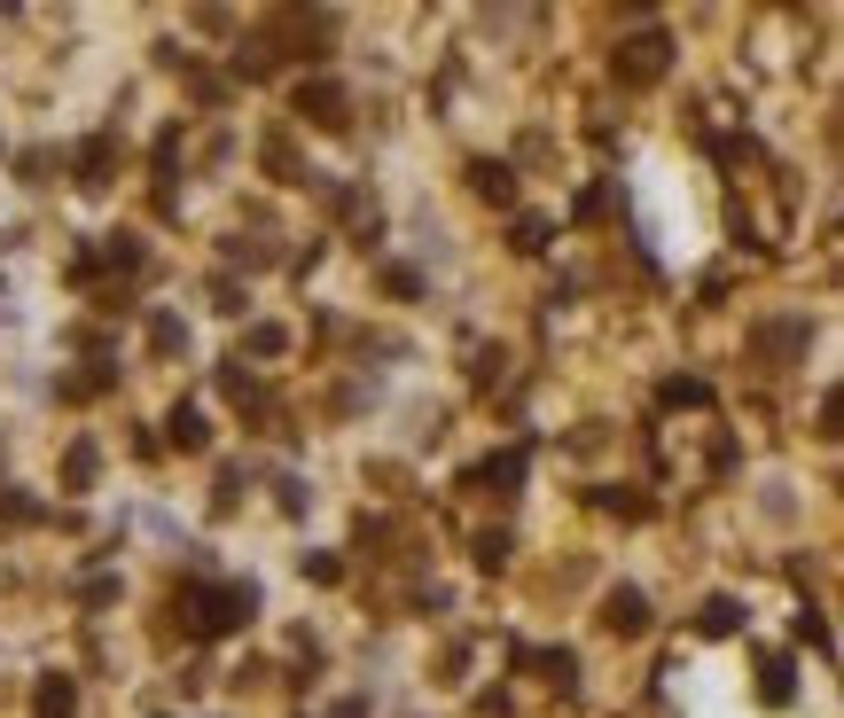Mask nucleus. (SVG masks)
<instances>
[{
	"label": "nucleus",
	"mask_w": 844,
	"mask_h": 718,
	"mask_svg": "<svg viewBox=\"0 0 844 718\" xmlns=\"http://www.w3.org/2000/svg\"><path fill=\"white\" fill-rule=\"evenodd\" d=\"M603 624H610L618 641H634V633H649V601H641L634 586H618V594L603 601Z\"/></svg>",
	"instance_id": "3"
},
{
	"label": "nucleus",
	"mask_w": 844,
	"mask_h": 718,
	"mask_svg": "<svg viewBox=\"0 0 844 718\" xmlns=\"http://www.w3.org/2000/svg\"><path fill=\"white\" fill-rule=\"evenodd\" d=\"M0 515H9V523H32V515H40V508H32V500H24V492H0Z\"/></svg>",
	"instance_id": "18"
},
{
	"label": "nucleus",
	"mask_w": 844,
	"mask_h": 718,
	"mask_svg": "<svg viewBox=\"0 0 844 718\" xmlns=\"http://www.w3.org/2000/svg\"><path fill=\"white\" fill-rule=\"evenodd\" d=\"M95 485V445H71V492Z\"/></svg>",
	"instance_id": "13"
},
{
	"label": "nucleus",
	"mask_w": 844,
	"mask_h": 718,
	"mask_svg": "<svg viewBox=\"0 0 844 718\" xmlns=\"http://www.w3.org/2000/svg\"><path fill=\"white\" fill-rule=\"evenodd\" d=\"M735 624H743V609H735L727 594H712V601H704V617H696V633H712V641H719V633H735Z\"/></svg>",
	"instance_id": "8"
},
{
	"label": "nucleus",
	"mask_w": 844,
	"mask_h": 718,
	"mask_svg": "<svg viewBox=\"0 0 844 718\" xmlns=\"http://www.w3.org/2000/svg\"><path fill=\"white\" fill-rule=\"evenodd\" d=\"M469 188H477L485 204H517V172H509V164H469Z\"/></svg>",
	"instance_id": "5"
},
{
	"label": "nucleus",
	"mask_w": 844,
	"mask_h": 718,
	"mask_svg": "<svg viewBox=\"0 0 844 718\" xmlns=\"http://www.w3.org/2000/svg\"><path fill=\"white\" fill-rule=\"evenodd\" d=\"M664 406H712V383H696V376H672V383H664Z\"/></svg>",
	"instance_id": "10"
},
{
	"label": "nucleus",
	"mask_w": 844,
	"mask_h": 718,
	"mask_svg": "<svg viewBox=\"0 0 844 718\" xmlns=\"http://www.w3.org/2000/svg\"><path fill=\"white\" fill-rule=\"evenodd\" d=\"M517 477H524V454H500V461L477 469V485H517Z\"/></svg>",
	"instance_id": "12"
},
{
	"label": "nucleus",
	"mask_w": 844,
	"mask_h": 718,
	"mask_svg": "<svg viewBox=\"0 0 844 718\" xmlns=\"http://www.w3.org/2000/svg\"><path fill=\"white\" fill-rule=\"evenodd\" d=\"M102 172H110V141H87V149H78V180L102 188Z\"/></svg>",
	"instance_id": "11"
},
{
	"label": "nucleus",
	"mask_w": 844,
	"mask_h": 718,
	"mask_svg": "<svg viewBox=\"0 0 844 718\" xmlns=\"http://www.w3.org/2000/svg\"><path fill=\"white\" fill-rule=\"evenodd\" d=\"M758 695H767V703H790V656H767V664H758Z\"/></svg>",
	"instance_id": "9"
},
{
	"label": "nucleus",
	"mask_w": 844,
	"mask_h": 718,
	"mask_svg": "<svg viewBox=\"0 0 844 718\" xmlns=\"http://www.w3.org/2000/svg\"><path fill=\"white\" fill-rule=\"evenodd\" d=\"M32 710H40V718H78V687H71V679L55 672V679L40 687V703H32Z\"/></svg>",
	"instance_id": "6"
},
{
	"label": "nucleus",
	"mask_w": 844,
	"mask_h": 718,
	"mask_svg": "<svg viewBox=\"0 0 844 718\" xmlns=\"http://www.w3.org/2000/svg\"><path fill=\"white\" fill-rule=\"evenodd\" d=\"M219 391H227V399H259V376H242V368H227V376H219Z\"/></svg>",
	"instance_id": "15"
},
{
	"label": "nucleus",
	"mask_w": 844,
	"mask_h": 718,
	"mask_svg": "<svg viewBox=\"0 0 844 718\" xmlns=\"http://www.w3.org/2000/svg\"><path fill=\"white\" fill-rule=\"evenodd\" d=\"M149 344H156V351H181L188 336H181V320H156V328H149Z\"/></svg>",
	"instance_id": "17"
},
{
	"label": "nucleus",
	"mask_w": 844,
	"mask_h": 718,
	"mask_svg": "<svg viewBox=\"0 0 844 718\" xmlns=\"http://www.w3.org/2000/svg\"><path fill=\"white\" fill-rule=\"evenodd\" d=\"M540 672H548L555 687H571V679H578V656H571V649H555V656H540Z\"/></svg>",
	"instance_id": "14"
},
{
	"label": "nucleus",
	"mask_w": 844,
	"mask_h": 718,
	"mask_svg": "<svg viewBox=\"0 0 844 718\" xmlns=\"http://www.w3.org/2000/svg\"><path fill=\"white\" fill-rule=\"evenodd\" d=\"M517 250H548V219H517Z\"/></svg>",
	"instance_id": "16"
},
{
	"label": "nucleus",
	"mask_w": 844,
	"mask_h": 718,
	"mask_svg": "<svg viewBox=\"0 0 844 718\" xmlns=\"http://www.w3.org/2000/svg\"><path fill=\"white\" fill-rule=\"evenodd\" d=\"M181 617L196 624V633L204 641H219V633H235V624H250V617H259V586H250V578H227V586H212L204 570L181 586Z\"/></svg>",
	"instance_id": "1"
},
{
	"label": "nucleus",
	"mask_w": 844,
	"mask_h": 718,
	"mask_svg": "<svg viewBox=\"0 0 844 718\" xmlns=\"http://www.w3.org/2000/svg\"><path fill=\"white\" fill-rule=\"evenodd\" d=\"M664 55H672V47H664V32H641V40H626V47H618V78H626V86H649V78L664 70Z\"/></svg>",
	"instance_id": "2"
},
{
	"label": "nucleus",
	"mask_w": 844,
	"mask_h": 718,
	"mask_svg": "<svg viewBox=\"0 0 844 718\" xmlns=\"http://www.w3.org/2000/svg\"><path fill=\"white\" fill-rule=\"evenodd\" d=\"M297 110H305L313 126H345V86H328V78L297 86Z\"/></svg>",
	"instance_id": "4"
},
{
	"label": "nucleus",
	"mask_w": 844,
	"mask_h": 718,
	"mask_svg": "<svg viewBox=\"0 0 844 718\" xmlns=\"http://www.w3.org/2000/svg\"><path fill=\"white\" fill-rule=\"evenodd\" d=\"M164 429H173V445H181V454H204V437H212L196 406H173V422H164Z\"/></svg>",
	"instance_id": "7"
}]
</instances>
